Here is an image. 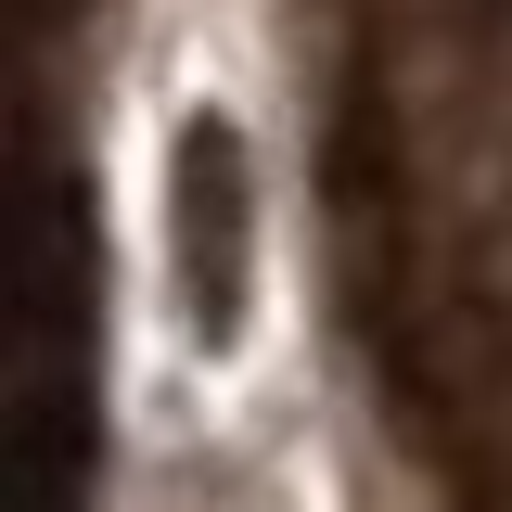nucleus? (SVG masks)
Masks as SVG:
<instances>
[{
    "label": "nucleus",
    "instance_id": "nucleus-1",
    "mask_svg": "<svg viewBox=\"0 0 512 512\" xmlns=\"http://www.w3.org/2000/svg\"><path fill=\"white\" fill-rule=\"evenodd\" d=\"M167 269H180V333L231 359L256 308V154L231 116H180L167 141Z\"/></svg>",
    "mask_w": 512,
    "mask_h": 512
},
{
    "label": "nucleus",
    "instance_id": "nucleus-2",
    "mask_svg": "<svg viewBox=\"0 0 512 512\" xmlns=\"http://www.w3.org/2000/svg\"><path fill=\"white\" fill-rule=\"evenodd\" d=\"M90 359V192L0 154V372H64Z\"/></svg>",
    "mask_w": 512,
    "mask_h": 512
},
{
    "label": "nucleus",
    "instance_id": "nucleus-3",
    "mask_svg": "<svg viewBox=\"0 0 512 512\" xmlns=\"http://www.w3.org/2000/svg\"><path fill=\"white\" fill-rule=\"evenodd\" d=\"M0 512H90V359L0 372Z\"/></svg>",
    "mask_w": 512,
    "mask_h": 512
},
{
    "label": "nucleus",
    "instance_id": "nucleus-4",
    "mask_svg": "<svg viewBox=\"0 0 512 512\" xmlns=\"http://www.w3.org/2000/svg\"><path fill=\"white\" fill-rule=\"evenodd\" d=\"M26 13H39V26H64V13H77V0H26Z\"/></svg>",
    "mask_w": 512,
    "mask_h": 512
}]
</instances>
